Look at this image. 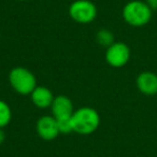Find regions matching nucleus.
<instances>
[{
    "label": "nucleus",
    "instance_id": "1",
    "mask_svg": "<svg viewBox=\"0 0 157 157\" xmlns=\"http://www.w3.org/2000/svg\"><path fill=\"white\" fill-rule=\"evenodd\" d=\"M71 122L74 132L78 135H90L100 125V116L93 108L83 107L73 112Z\"/></svg>",
    "mask_w": 157,
    "mask_h": 157
},
{
    "label": "nucleus",
    "instance_id": "2",
    "mask_svg": "<svg viewBox=\"0 0 157 157\" xmlns=\"http://www.w3.org/2000/svg\"><path fill=\"white\" fill-rule=\"evenodd\" d=\"M153 11L143 1L132 0L123 9V18L128 25L132 27H142L146 25L152 18Z\"/></svg>",
    "mask_w": 157,
    "mask_h": 157
},
{
    "label": "nucleus",
    "instance_id": "3",
    "mask_svg": "<svg viewBox=\"0 0 157 157\" xmlns=\"http://www.w3.org/2000/svg\"><path fill=\"white\" fill-rule=\"evenodd\" d=\"M9 82L12 88L20 95H30L37 87L36 76L24 67H15L9 73Z\"/></svg>",
    "mask_w": 157,
    "mask_h": 157
},
{
    "label": "nucleus",
    "instance_id": "4",
    "mask_svg": "<svg viewBox=\"0 0 157 157\" xmlns=\"http://www.w3.org/2000/svg\"><path fill=\"white\" fill-rule=\"evenodd\" d=\"M69 15L80 24L92 23L97 16V8L90 0H75L69 7Z\"/></svg>",
    "mask_w": 157,
    "mask_h": 157
},
{
    "label": "nucleus",
    "instance_id": "5",
    "mask_svg": "<svg viewBox=\"0 0 157 157\" xmlns=\"http://www.w3.org/2000/svg\"><path fill=\"white\" fill-rule=\"evenodd\" d=\"M130 59V48L124 42H114L107 48L105 60L111 67L122 68Z\"/></svg>",
    "mask_w": 157,
    "mask_h": 157
},
{
    "label": "nucleus",
    "instance_id": "6",
    "mask_svg": "<svg viewBox=\"0 0 157 157\" xmlns=\"http://www.w3.org/2000/svg\"><path fill=\"white\" fill-rule=\"evenodd\" d=\"M37 132L41 139L45 141H52L56 139L59 135L58 124L54 116L45 115L42 116L37 122Z\"/></svg>",
    "mask_w": 157,
    "mask_h": 157
},
{
    "label": "nucleus",
    "instance_id": "7",
    "mask_svg": "<svg viewBox=\"0 0 157 157\" xmlns=\"http://www.w3.org/2000/svg\"><path fill=\"white\" fill-rule=\"evenodd\" d=\"M51 110H52L53 116L56 120L70 118L74 112L72 101L65 95H59L55 97L51 105Z\"/></svg>",
    "mask_w": 157,
    "mask_h": 157
},
{
    "label": "nucleus",
    "instance_id": "8",
    "mask_svg": "<svg viewBox=\"0 0 157 157\" xmlns=\"http://www.w3.org/2000/svg\"><path fill=\"white\" fill-rule=\"evenodd\" d=\"M137 87L145 96L157 94V74L151 71H144L138 75Z\"/></svg>",
    "mask_w": 157,
    "mask_h": 157
},
{
    "label": "nucleus",
    "instance_id": "9",
    "mask_svg": "<svg viewBox=\"0 0 157 157\" xmlns=\"http://www.w3.org/2000/svg\"><path fill=\"white\" fill-rule=\"evenodd\" d=\"M30 98L33 105L37 108H39V109H48V108H51L55 97L53 95V93L51 92V90H48V87H45V86H37L30 94Z\"/></svg>",
    "mask_w": 157,
    "mask_h": 157
},
{
    "label": "nucleus",
    "instance_id": "10",
    "mask_svg": "<svg viewBox=\"0 0 157 157\" xmlns=\"http://www.w3.org/2000/svg\"><path fill=\"white\" fill-rule=\"evenodd\" d=\"M12 118V111L10 105L6 101L0 100V128H3L9 123Z\"/></svg>",
    "mask_w": 157,
    "mask_h": 157
},
{
    "label": "nucleus",
    "instance_id": "11",
    "mask_svg": "<svg viewBox=\"0 0 157 157\" xmlns=\"http://www.w3.org/2000/svg\"><path fill=\"white\" fill-rule=\"evenodd\" d=\"M97 42L100 44L101 46H105V48H109L111 44L114 43V36L108 29H101L97 33L96 36Z\"/></svg>",
    "mask_w": 157,
    "mask_h": 157
},
{
    "label": "nucleus",
    "instance_id": "12",
    "mask_svg": "<svg viewBox=\"0 0 157 157\" xmlns=\"http://www.w3.org/2000/svg\"><path fill=\"white\" fill-rule=\"evenodd\" d=\"M57 124H58L59 133L67 135V133H70V132L73 131L71 117L70 118H63V120H57Z\"/></svg>",
    "mask_w": 157,
    "mask_h": 157
},
{
    "label": "nucleus",
    "instance_id": "13",
    "mask_svg": "<svg viewBox=\"0 0 157 157\" xmlns=\"http://www.w3.org/2000/svg\"><path fill=\"white\" fill-rule=\"evenodd\" d=\"M145 3L151 8L152 11H157V0H145Z\"/></svg>",
    "mask_w": 157,
    "mask_h": 157
},
{
    "label": "nucleus",
    "instance_id": "14",
    "mask_svg": "<svg viewBox=\"0 0 157 157\" xmlns=\"http://www.w3.org/2000/svg\"><path fill=\"white\" fill-rule=\"evenodd\" d=\"M5 140H6V132L3 131L2 128H0V145L5 142Z\"/></svg>",
    "mask_w": 157,
    "mask_h": 157
},
{
    "label": "nucleus",
    "instance_id": "15",
    "mask_svg": "<svg viewBox=\"0 0 157 157\" xmlns=\"http://www.w3.org/2000/svg\"><path fill=\"white\" fill-rule=\"evenodd\" d=\"M17 1H26V0H17Z\"/></svg>",
    "mask_w": 157,
    "mask_h": 157
}]
</instances>
